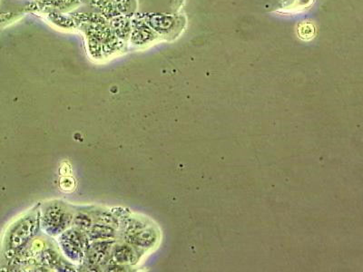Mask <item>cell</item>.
I'll list each match as a JSON object with an SVG mask.
<instances>
[{"label": "cell", "instance_id": "obj_3", "mask_svg": "<svg viewBox=\"0 0 363 272\" xmlns=\"http://www.w3.org/2000/svg\"><path fill=\"white\" fill-rule=\"evenodd\" d=\"M113 254L116 261L120 264H128V262L135 261V252L126 245L116 246Z\"/></svg>", "mask_w": 363, "mask_h": 272}, {"label": "cell", "instance_id": "obj_2", "mask_svg": "<svg viewBox=\"0 0 363 272\" xmlns=\"http://www.w3.org/2000/svg\"><path fill=\"white\" fill-rule=\"evenodd\" d=\"M157 235L155 232L147 230V231L138 232V234L133 236L132 242H134L135 245L140 246L142 248H149L155 244V241H157Z\"/></svg>", "mask_w": 363, "mask_h": 272}, {"label": "cell", "instance_id": "obj_1", "mask_svg": "<svg viewBox=\"0 0 363 272\" xmlns=\"http://www.w3.org/2000/svg\"><path fill=\"white\" fill-rule=\"evenodd\" d=\"M37 227V217L35 215H29L21 220L12 229L6 248L11 251L21 248L34 235Z\"/></svg>", "mask_w": 363, "mask_h": 272}]
</instances>
